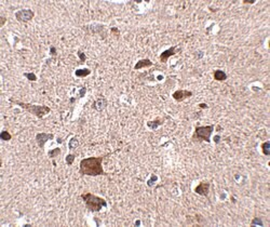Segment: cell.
Returning a JSON list of instances; mask_svg holds the SVG:
<instances>
[{"label": "cell", "mask_w": 270, "mask_h": 227, "mask_svg": "<svg viewBox=\"0 0 270 227\" xmlns=\"http://www.w3.org/2000/svg\"><path fill=\"white\" fill-rule=\"evenodd\" d=\"M110 154L103 155L99 157H89L84 158L80 161L79 164V174L84 176V175H89V176H99V175H107V173L103 169V160L105 157L109 156Z\"/></svg>", "instance_id": "obj_1"}, {"label": "cell", "mask_w": 270, "mask_h": 227, "mask_svg": "<svg viewBox=\"0 0 270 227\" xmlns=\"http://www.w3.org/2000/svg\"><path fill=\"white\" fill-rule=\"evenodd\" d=\"M9 102L14 105H18L21 108H23L25 111H27L29 114H32L34 116H36L37 118L41 119L43 118L46 115L50 114L51 108L47 105H36V104H30V103H25L22 101H18V99H9Z\"/></svg>", "instance_id": "obj_2"}, {"label": "cell", "mask_w": 270, "mask_h": 227, "mask_svg": "<svg viewBox=\"0 0 270 227\" xmlns=\"http://www.w3.org/2000/svg\"><path fill=\"white\" fill-rule=\"evenodd\" d=\"M80 197L83 200L89 212H99L103 208L107 207V201L104 198L93 195L91 192H83Z\"/></svg>", "instance_id": "obj_3"}, {"label": "cell", "mask_w": 270, "mask_h": 227, "mask_svg": "<svg viewBox=\"0 0 270 227\" xmlns=\"http://www.w3.org/2000/svg\"><path fill=\"white\" fill-rule=\"evenodd\" d=\"M215 125H201V127H196L195 132L192 134L191 141L192 142H211V135L214 131Z\"/></svg>", "instance_id": "obj_4"}, {"label": "cell", "mask_w": 270, "mask_h": 227, "mask_svg": "<svg viewBox=\"0 0 270 227\" xmlns=\"http://www.w3.org/2000/svg\"><path fill=\"white\" fill-rule=\"evenodd\" d=\"M82 30L89 34V35H96L99 34L101 35L103 38L106 37V32H105V29L106 26L103 25V24H90V25H83L81 27Z\"/></svg>", "instance_id": "obj_5"}, {"label": "cell", "mask_w": 270, "mask_h": 227, "mask_svg": "<svg viewBox=\"0 0 270 227\" xmlns=\"http://www.w3.org/2000/svg\"><path fill=\"white\" fill-rule=\"evenodd\" d=\"M35 18V12L30 9H22L15 12V18L20 23H27Z\"/></svg>", "instance_id": "obj_6"}, {"label": "cell", "mask_w": 270, "mask_h": 227, "mask_svg": "<svg viewBox=\"0 0 270 227\" xmlns=\"http://www.w3.org/2000/svg\"><path fill=\"white\" fill-rule=\"evenodd\" d=\"M54 139V134L52 133H46V132H40V133H37L36 134V143L38 144L39 148L43 149L46 143L50 140H53Z\"/></svg>", "instance_id": "obj_7"}, {"label": "cell", "mask_w": 270, "mask_h": 227, "mask_svg": "<svg viewBox=\"0 0 270 227\" xmlns=\"http://www.w3.org/2000/svg\"><path fill=\"white\" fill-rule=\"evenodd\" d=\"M210 187H211V183L207 182V181H203V182H200L196 186L195 192L198 194V195L203 196V197H209Z\"/></svg>", "instance_id": "obj_8"}, {"label": "cell", "mask_w": 270, "mask_h": 227, "mask_svg": "<svg viewBox=\"0 0 270 227\" xmlns=\"http://www.w3.org/2000/svg\"><path fill=\"white\" fill-rule=\"evenodd\" d=\"M192 92L189 90H182V89H180V90H176L174 92V93L172 94V97L176 101V102H183V101H185L186 99H189V97H191L192 96Z\"/></svg>", "instance_id": "obj_9"}, {"label": "cell", "mask_w": 270, "mask_h": 227, "mask_svg": "<svg viewBox=\"0 0 270 227\" xmlns=\"http://www.w3.org/2000/svg\"><path fill=\"white\" fill-rule=\"evenodd\" d=\"M178 51H180V49H178L176 46L168 48V50H164V51H163V52L161 53V54H160V56H159L160 62H161V63H166L168 58L171 57V56L175 55V54H176Z\"/></svg>", "instance_id": "obj_10"}, {"label": "cell", "mask_w": 270, "mask_h": 227, "mask_svg": "<svg viewBox=\"0 0 270 227\" xmlns=\"http://www.w3.org/2000/svg\"><path fill=\"white\" fill-rule=\"evenodd\" d=\"M107 105H108L107 99H105L104 96H101V97H99V99H95V101L93 102V104H92V108H93L94 111H103L105 108L107 107Z\"/></svg>", "instance_id": "obj_11"}, {"label": "cell", "mask_w": 270, "mask_h": 227, "mask_svg": "<svg viewBox=\"0 0 270 227\" xmlns=\"http://www.w3.org/2000/svg\"><path fill=\"white\" fill-rule=\"evenodd\" d=\"M152 65H154V63L149 58H143V60H140L138 62H136V64L134 65V69L138 70L142 69V68H146V67H150Z\"/></svg>", "instance_id": "obj_12"}, {"label": "cell", "mask_w": 270, "mask_h": 227, "mask_svg": "<svg viewBox=\"0 0 270 227\" xmlns=\"http://www.w3.org/2000/svg\"><path fill=\"white\" fill-rule=\"evenodd\" d=\"M163 122H164V120L163 119H161V118H157V119H154V120L147 121V127H148L150 130L154 131V130H157L160 125H162Z\"/></svg>", "instance_id": "obj_13"}, {"label": "cell", "mask_w": 270, "mask_h": 227, "mask_svg": "<svg viewBox=\"0 0 270 227\" xmlns=\"http://www.w3.org/2000/svg\"><path fill=\"white\" fill-rule=\"evenodd\" d=\"M213 78L216 80V81H225L227 79V74L221 69H216L214 70L213 73Z\"/></svg>", "instance_id": "obj_14"}, {"label": "cell", "mask_w": 270, "mask_h": 227, "mask_svg": "<svg viewBox=\"0 0 270 227\" xmlns=\"http://www.w3.org/2000/svg\"><path fill=\"white\" fill-rule=\"evenodd\" d=\"M79 145H80L79 140L76 136H74L69 140V143H68V148H69L70 150H75V149L78 148Z\"/></svg>", "instance_id": "obj_15"}, {"label": "cell", "mask_w": 270, "mask_h": 227, "mask_svg": "<svg viewBox=\"0 0 270 227\" xmlns=\"http://www.w3.org/2000/svg\"><path fill=\"white\" fill-rule=\"evenodd\" d=\"M91 74V69L89 68H82V69H77L75 71V75L77 77H87Z\"/></svg>", "instance_id": "obj_16"}, {"label": "cell", "mask_w": 270, "mask_h": 227, "mask_svg": "<svg viewBox=\"0 0 270 227\" xmlns=\"http://www.w3.org/2000/svg\"><path fill=\"white\" fill-rule=\"evenodd\" d=\"M261 153L265 155V156H269L270 155V142L269 141H266L261 144Z\"/></svg>", "instance_id": "obj_17"}, {"label": "cell", "mask_w": 270, "mask_h": 227, "mask_svg": "<svg viewBox=\"0 0 270 227\" xmlns=\"http://www.w3.org/2000/svg\"><path fill=\"white\" fill-rule=\"evenodd\" d=\"M62 153L61 148H54V149H51V150L48 151V157L51 158V159H54L55 157H57V156H60Z\"/></svg>", "instance_id": "obj_18"}, {"label": "cell", "mask_w": 270, "mask_h": 227, "mask_svg": "<svg viewBox=\"0 0 270 227\" xmlns=\"http://www.w3.org/2000/svg\"><path fill=\"white\" fill-rule=\"evenodd\" d=\"M0 139L2 141H4V142H9V141L12 140V135H11V133H9V131L3 130V131H1V133H0Z\"/></svg>", "instance_id": "obj_19"}, {"label": "cell", "mask_w": 270, "mask_h": 227, "mask_svg": "<svg viewBox=\"0 0 270 227\" xmlns=\"http://www.w3.org/2000/svg\"><path fill=\"white\" fill-rule=\"evenodd\" d=\"M75 159H76L75 154H68L66 156V158H65V161H66V163L68 166H71L74 163V161H75Z\"/></svg>", "instance_id": "obj_20"}, {"label": "cell", "mask_w": 270, "mask_h": 227, "mask_svg": "<svg viewBox=\"0 0 270 227\" xmlns=\"http://www.w3.org/2000/svg\"><path fill=\"white\" fill-rule=\"evenodd\" d=\"M158 181V176L156 174H151L150 178L147 181V186L148 187H152L156 184V182Z\"/></svg>", "instance_id": "obj_21"}, {"label": "cell", "mask_w": 270, "mask_h": 227, "mask_svg": "<svg viewBox=\"0 0 270 227\" xmlns=\"http://www.w3.org/2000/svg\"><path fill=\"white\" fill-rule=\"evenodd\" d=\"M251 225L252 226H264V222L261 221V218L259 217H254L253 221L251 222Z\"/></svg>", "instance_id": "obj_22"}, {"label": "cell", "mask_w": 270, "mask_h": 227, "mask_svg": "<svg viewBox=\"0 0 270 227\" xmlns=\"http://www.w3.org/2000/svg\"><path fill=\"white\" fill-rule=\"evenodd\" d=\"M24 77H26L29 81H37V76L34 73H24Z\"/></svg>", "instance_id": "obj_23"}, {"label": "cell", "mask_w": 270, "mask_h": 227, "mask_svg": "<svg viewBox=\"0 0 270 227\" xmlns=\"http://www.w3.org/2000/svg\"><path fill=\"white\" fill-rule=\"evenodd\" d=\"M77 54H78V57L80 58V63H84V62H85V60H87V55H85V54H84L82 51H80V50H79L78 52H77Z\"/></svg>", "instance_id": "obj_24"}, {"label": "cell", "mask_w": 270, "mask_h": 227, "mask_svg": "<svg viewBox=\"0 0 270 227\" xmlns=\"http://www.w3.org/2000/svg\"><path fill=\"white\" fill-rule=\"evenodd\" d=\"M85 93H87V88L85 87H81L80 88V90H79V97H83L84 95H85Z\"/></svg>", "instance_id": "obj_25"}, {"label": "cell", "mask_w": 270, "mask_h": 227, "mask_svg": "<svg viewBox=\"0 0 270 227\" xmlns=\"http://www.w3.org/2000/svg\"><path fill=\"white\" fill-rule=\"evenodd\" d=\"M50 54H51V56L57 55V51H56V48L54 47V46H51V47H50Z\"/></svg>", "instance_id": "obj_26"}, {"label": "cell", "mask_w": 270, "mask_h": 227, "mask_svg": "<svg viewBox=\"0 0 270 227\" xmlns=\"http://www.w3.org/2000/svg\"><path fill=\"white\" fill-rule=\"evenodd\" d=\"M0 20H1V23H0V27H3V26H4V24H6V22H7V18H4V16H1V18H0Z\"/></svg>", "instance_id": "obj_27"}, {"label": "cell", "mask_w": 270, "mask_h": 227, "mask_svg": "<svg viewBox=\"0 0 270 227\" xmlns=\"http://www.w3.org/2000/svg\"><path fill=\"white\" fill-rule=\"evenodd\" d=\"M243 3L244 4H253V3H255V0H244Z\"/></svg>", "instance_id": "obj_28"}, {"label": "cell", "mask_w": 270, "mask_h": 227, "mask_svg": "<svg viewBox=\"0 0 270 227\" xmlns=\"http://www.w3.org/2000/svg\"><path fill=\"white\" fill-rule=\"evenodd\" d=\"M199 107L202 108V109H206V108L209 107V106H207L205 103H200V104H199Z\"/></svg>", "instance_id": "obj_29"}, {"label": "cell", "mask_w": 270, "mask_h": 227, "mask_svg": "<svg viewBox=\"0 0 270 227\" xmlns=\"http://www.w3.org/2000/svg\"><path fill=\"white\" fill-rule=\"evenodd\" d=\"M111 32H116L117 35H119V34H120L119 29L117 28V27H111Z\"/></svg>", "instance_id": "obj_30"}, {"label": "cell", "mask_w": 270, "mask_h": 227, "mask_svg": "<svg viewBox=\"0 0 270 227\" xmlns=\"http://www.w3.org/2000/svg\"><path fill=\"white\" fill-rule=\"evenodd\" d=\"M214 142L216 143V144H218V143L221 142V136H219V135H216V136L214 137Z\"/></svg>", "instance_id": "obj_31"}, {"label": "cell", "mask_w": 270, "mask_h": 227, "mask_svg": "<svg viewBox=\"0 0 270 227\" xmlns=\"http://www.w3.org/2000/svg\"><path fill=\"white\" fill-rule=\"evenodd\" d=\"M141 225V221H136L135 222V226H140Z\"/></svg>", "instance_id": "obj_32"}, {"label": "cell", "mask_w": 270, "mask_h": 227, "mask_svg": "<svg viewBox=\"0 0 270 227\" xmlns=\"http://www.w3.org/2000/svg\"><path fill=\"white\" fill-rule=\"evenodd\" d=\"M57 143H60V144H61V143H63V140H62L61 137H60V139H57Z\"/></svg>", "instance_id": "obj_33"}, {"label": "cell", "mask_w": 270, "mask_h": 227, "mask_svg": "<svg viewBox=\"0 0 270 227\" xmlns=\"http://www.w3.org/2000/svg\"><path fill=\"white\" fill-rule=\"evenodd\" d=\"M74 102H75V99H69V103H70V104H73Z\"/></svg>", "instance_id": "obj_34"}]
</instances>
